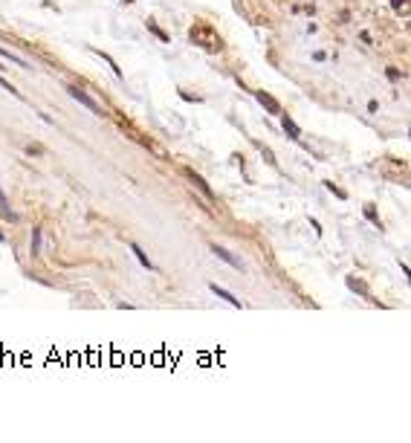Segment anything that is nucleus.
Listing matches in <instances>:
<instances>
[{
	"instance_id": "1",
	"label": "nucleus",
	"mask_w": 411,
	"mask_h": 443,
	"mask_svg": "<svg viewBox=\"0 0 411 443\" xmlns=\"http://www.w3.org/2000/svg\"><path fill=\"white\" fill-rule=\"evenodd\" d=\"M70 96L75 99V102H78V105H84V107H87L90 113H102V107L96 105L93 99H90V96L84 93V90H78V87H70Z\"/></svg>"
},
{
	"instance_id": "2",
	"label": "nucleus",
	"mask_w": 411,
	"mask_h": 443,
	"mask_svg": "<svg viewBox=\"0 0 411 443\" xmlns=\"http://www.w3.org/2000/svg\"><path fill=\"white\" fill-rule=\"evenodd\" d=\"M255 99H258L261 105L267 107V110H270L272 116H281V105H278V102H275V99H272L270 93H264V90H258V93H255Z\"/></svg>"
},
{
	"instance_id": "3",
	"label": "nucleus",
	"mask_w": 411,
	"mask_h": 443,
	"mask_svg": "<svg viewBox=\"0 0 411 443\" xmlns=\"http://www.w3.org/2000/svg\"><path fill=\"white\" fill-rule=\"evenodd\" d=\"M186 174H188V180L194 183V188H200V191H203V197H206V200H212V203H214V191H212L209 186H206V180H203L200 174H194V171H186Z\"/></svg>"
},
{
	"instance_id": "4",
	"label": "nucleus",
	"mask_w": 411,
	"mask_h": 443,
	"mask_svg": "<svg viewBox=\"0 0 411 443\" xmlns=\"http://www.w3.org/2000/svg\"><path fill=\"white\" fill-rule=\"evenodd\" d=\"M212 252H214L217 258H220V261H226L229 267L240 269V261H237V258H232V252H229V249H223V246H212Z\"/></svg>"
},
{
	"instance_id": "5",
	"label": "nucleus",
	"mask_w": 411,
	"mask_h": 443,
	"mask_svg": "<svg viewBox=\"0 0 411 443\" xmlns=\"http://www.w3.org/2000/svg\"><path fill=\"white\" fill-rule=\"evenodd\" d=\"M212 292L217 296V299H223V302H229L232 307H240V299H235L229 290H223V287H217V284H212Z\"/></svg>"
},
{
	"instance_id": "6",
	"label": "nucleus",
	"mask_w": 411,
	"mask_h": 443,
	"mask_svg": "<svg viewBox=\"0 0 411 443\" xmlns=\"http://www.w3.org/2000/svg\"><path fill=\"white\" fill-rule=\"evenodd\" d=\"M281 125H284V130L290 133V139H301V128H298L290 116H281Z\"/></svg>"
},
{
	"instance_id": "7",
	"label": "nucleus",
	"mask_w": 411,
	"mask_h": 443,
	"mask_svg": "<svg viewBox=\"0 0 411 443\" xmlns=\"http://www.w3.org/2000/svg\"><path fill=\"white\" fill-rule=\"evenodd\" d=\"M130 252H133V255H136V261H139V264H142V267H145V269H153L151 258L145 255V252H142V249H139V246H136V244H130Z\"/></svg>"
},
{
	"instance_id": "8",
	"label": "nucleus",
	"mask_w": 411,
	"mask_h": 443,
	"mask_svg": "<svg viewBox=\"0 0 411 443\" xmlns=\"http://www.w3.org/2000/svg\"><path fill=\"white\" fill-rule=\"evenodd\" d=\"M0 214L9 217V220H15V214H12V209H9V200H6V194H3V188H0Z\"/></svg>"
},
{
	"instance_id": "9",
	"label": "nucleus",
	"mask_w": 411,
	"mask_h": 443,
	"mask_svg": "<svg viewBox=\"0 0 411 443\" xmlns=\"http://www.w3.org/2000/svg\"><path fill=\"white\" fill-rule=\"evenodd\" d=\"M0 58L12 61V64H18V67H26V61L21 58V55H15V52H9V49H0Z\"/></svg>"
},
{
	"instance_id": "10",
	"label": "nucleus",
	"mask_w": 411,
	"mask_h": 443,
	"mask_svg": "<svg viewBox=\"0 0 411 443\" xmlns=\"http://www.w3.org/2000/svg\"><path fill=\"white\" fill-rule=\"evenodd\" d=\"M148 29H151V32H153L156 38H159V41H168V35H165V32H162V29H159L156 24H153V21H148Z\"/></svg>"
},
{
	"instance_id": "11",
	"label": "nucleus",
	"mask_w": 411,
	"mask_h": 443,
	"mask_svg": "<svg viewBox=\"0 0 411 443\" xmlns=\"http://www.w3.org/2000/svg\"><path fill=\"white\" fill-rule=\"evenodd\" d=\"M38 249H41V229L32 232V255H38Z\"/></svg>"
},
{
	"instance_id": "12",
	"label": "nucleus",
	"mask_w": 411,
	"mask_h": 443,
	"mask_svg": "<svg viewBox=\"0 0 411 443\" xmlns=\"http://www.w3.org/2000/svg\"><path fill=\"white\" fill-rule=\"evenodd\" d=\"M0 87H3V90H9V93H12V96H18V90H15L12 84L6 82V79H0Z\"/></svg>"
},
{
	"instance_id": "13",
	"label": "nucleus",
	"mask_w": 411,
	"mask_h": 443,
	"mask_svg": "<svg viewBox=\"0 0 411 443\" xmlns=\"http://www.w3.org/2000/svg\"><path fill=\"white\" fill-rule=\"evenodd\" d=\"M327 188H330V191H333V194H336V197H345V191H342V188H336V186H333V183H327Z\"/></svg>"
},
{
	"instance_id": "14",
	"label": "nucleus",
	"mask_w": 411,
	"mask_h": 443,
	"mask_svg": "<svg viewBox=\"0 0 411 443\" xmlns=\"http://www.w3.org/2000/svg\"><path fill=\"white\" fill-rule=\"evenodd\" d=\"M264 157H267V163H270V165H275V157H272L270 148H264Z\"/></svg>"
},
{
	"instance_id": "15",
	"label": "nucleus",
	"mask_w": 411,
	"mask_h": 443,
	"mask_svg": "<svg viewBox=\"0 0 411 443\" xmlns=\"http://www.w3.org/2000/svg\"><path fill=\"white\" fill-rule=\"evenodd\" d=\"M365 214H368V220H374V223H379V217L374 214V209H365Z\"/></svg>"
},
{
	"instance_id": "16",
	"label": "nucleus",
	"mask_w": 411,
	"mask_h": 443,
	"mask_svg": "<svg viewBox=\"0 0 411 443\" xmlns=\"http://www.w3.org/2000/svg\"><path fill=\"white\" fill-rule=\"evenodd\" d=\"M391 3H394V9H402V6H405L408 0H391Z\"/></svg>"
},
{
	"instance_id": "17",
	"label": "nucleus",
	"mask_w": 411,
	"mask_h": 443,
	"mask_svg": "<svg viewBox=\"0 0 411 443\" xmlns=\"http://www.w3.org/2000/svg\"><path fill=\"white\" fill-rule=\"evenodd\" d=\"M0 241H3V235H0Z\"/></svg>"
},
{
	"instance_id": "18",
	"label": "nucleus",
	"mask_w": 411,
	"mask_h": 443,
	"mask_svg": "<svg viewBox=\"0 0 411 443\" xmlns=\"http://www.w3.org/2000/svg\"><path fill=\"white\" fill-rule=\"evenodd\" d=\"M125 3H130V0H125Z\"/></svg>"
}]
</instances>
